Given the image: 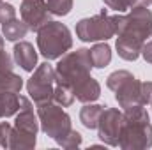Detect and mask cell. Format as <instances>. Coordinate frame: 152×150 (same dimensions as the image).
<instances>
[{
    "mask_svg": "<svg viewBox=\"0 0 152 150\" xmlns=\"http://www.w3.org/2000/svg\"><path fill=\"white\" fill-rule=\"evenodd\" d=\"M118 147L124 150L152 147V124L149 113L142 104L126 108Z\"/></svg>",
    "mask_w": 152,
    "mask_h": 150,
    "instance_id": "6da1fadb",
    "label": "cell"
},
{
    "mask_svg": "<svg viewBox=\"0 0 152 150\" xmlns=\"http://www.w3.org/2000/svg\"><path fill=\"white\" fill-rule=\"evenodd\" d=\"M37 46L46 60H55L71 50L73 37L66 25L58 21H48L37 30Z\"/></svg>",
    "mask_w": 152,
    "mask_h": 150,
    "instance_id": "7a4b0ae2",
    "label": "cell"
},
{
    "mask_svg": "<svg viewBox=\"0 0 152 150\" xmlns=\"http://www.w3.org/2000/svg\"><path fill=\"white\" fill-rule=\"evenodd\" d=\"M37 129V118L32 111L30 101L20 95V113L14 120V127L9 136V149H34Z\"/></svg>",
    "mask_w": 152,
    "mask_h": 150,
    "instance_id": "3957f363",
    "label": "cell"
},
{
    "mask_svg": "<svg viewBox=\"0 0 152 150\" xmlns=\"http://www.w3.org/2000/svg\"><path fill=\"white\" fill-rule=\"evenodd\" d=\"M92 67L94 66H92V60H90V50L80 48L76 51L66 53L62 57V60L57 64V69H55L57 83H64V85L73 88L78 81L90 76Z\"/></svg>",
    "mask_w": 152,
    "mask_h": 150,
    "instance_id": "277c9868",
    "label": "cell"
},
{
    "mask_svg": "<svg viewBox=\"0 0 152 150\" xmlns=\"http://www.w3.org/2000/svg\"><path fill=\"white\" fill-rule=\"evenodd\" d=\"M117 36H129L143 42L151 37L152 12L147 9V5H134L126 16L117 14Z\"/></svg>",
    "mask_w": 152,
    "mask_h": 150,
    "instance_id": "5b68a950",
    "label": "cell"
},
{
    "mask_svg": "<svg viewBox=\"0 0 152 150\" xmlns=\"http://www.w3.org/2000/svg\"><path fill=\"white\" fill-rule=\"evenodd\" d=\"M76 36L83 42H96L113 37L117 36V16H110L106 11H103L92 18H83L76 25Z\"/></svg>",
    "mask_w": 152,
    "mask_h": 150,
    "instance_id": "8992f818",
    "label": "cell"
},
{
    "mask_svg": "<svg viewBox=\"0 0 152 150\" xmlns=\"http://www.w3.org/2000/svg\"><path fill=\"white\" fill-rule=\"evenodd\" d=\"M106 85L110 90L115 92V99L124 110L142 104V81H138L129 71L112 73L106 79Z\"/></svg>",
    "mask_w": 152,
    "mask_h": 150,
    "instance_id": "52a82bcc",
    "label": "cell"
},
{
    "mask_svg": "<svg viewBox=\"0 0 152 150\" xmlns=\"http://www.w3.org/2000/svg\"><path fill=\"white\" fill-rule=\"evenodd\" d=\"M37 117L41 122V129L57 143H60V140L67 136V133L71 131V117L62 110L60 104L53 101L37 106Z\"/></svg>",
    "mask_w": 152,
    "mask_h": 150,
    "instance_id": "ba28073f",
    "label": "cell"
},
{
    "mask_svg": "<svg viewBox=\"0 0 152 150\" xmlns=\"http://www.w3.org/2000/svg\"><path fill=\"white\" fill-rule=\"evenodd\" d=\"M55 83H57V76H55V69L44 62L41 64L36 73L32 74V78L27 83V90L32 97V101L41 106L46 103L53 101V90H55Z\"/></svg>",
    "mask_w": 152,
    "mask_h": 150,
    "instance_id": "9c48e42d",
    "label": "cell"
},
{
    "mask_svg": "<svg viewBox=\"0 0 152 150\" xmlns=\"http://www.w3.org/2000/svg\"><path fill=\"white\" fill-rule=\"evenodd\" d=\"M122 122H124V113L104 106V110L101 113L97 129H99V138L110 145V147H118V140H120V129H122Z\"/></svg>",
    "mask_w": 152,
    "mask_h": 150,
    "instance_id": "30bf717a",
    "label": "cell"
},
{
    "mask_svg": "<svg viewBox=\"0 0 152 150\" xmlns=\"http://www.w3.org/2000/svg\"><path fill=\"white\" fill-rule=\"evenodd\" d=\"M21 20L27 23L28 30L37 32L41 27H44L50 21V11L44 0H23L21 9H20Z\"/></svg>",
    "mask_w": 152,
    "mask_h": 150,
    "instance_id": "8fae6325",
    "label": "cell"
},
{
    "mask_svg": "<svg viewBox=\"0 0 152 150\" xmlns=\"http://www.w3.org/2000/svg\"><path fill=\"white\" fill-rule=\"evenodd\" d=\"M73 92H75V99H78L80 103H94L101 95V87L92 76H87L85 79L78 81L73 87Z\"/></svg>",
    "mask_w": 152,
    "mask_h": 150,
    "instance_id": "7c38bea8",
    "label": "cell"
},
{
    "mask_svg": "<svg viewBox=\"0 0 152 150\" xmlns=\"http://www.w3.org/2000/svg\"><path fill=\"white\" fill-rule=\"evenodd\" d=\"M14 60L18 66H21V69L32 73L37 66V53L34 50V46L27 41H21L14 46Z\"/></svg>",
    "mask_w": 152,
    "mask_h": 150,
    "instance_id": "4fadbf2b",
    "label": "cell"
},
{
    "mask_svg": "<svg viewBox=\"0 0 152 150\" xmlns=\"http://www.w3.org/2000/svg\"><path fill=\"white\" fill-rule=\"evenodd\" d=\"M143 41L134 37H129V36H118L117 39V51L118 55L124 58V60H136L140 55H142V48H143Z\"/></svg>",
    "mask_w": 152,
    "mask_h": 150,
    "instance_id": "5bb4252c",
    "label": "cell"
},
{
    "mask_svg": "<svg viewBox=\"0 0 152 150\" xmlns=\"http://www.w3.org/2000/svg\"><path fill=\"white\" fill-rule=\"evenodd\" d=\"M2 32H4V37L7 39V41H18V39H23L27 36L28 27H27V23L23 20L20 21V20L12 18L7 23L2 25Z\"/></svg>",
    "mask_w": 152,
    "mask_h": 150,
    "instance_id": "9a60e30c",
    "label": "cell"
},
{
    "mask_svg": "<svg viewBox=\"0 0 152 150\" xmlns=\"http://www.w3.org/2000/svg\"><path fill=\"white\" fill-rule=\"evenodd\" d=\"M90 60H92V66L97 69L106 67L112 62V48L106 42L96 44L94 48H90Z\"/></svg>",
    "mask_w": 152,
    "mask_h": 150,
    "instance_id": "2e32d148",
    "label": "cell"
},
{
    "mask_svg": "<svg viewBox=\"0 0 152 150\" xmlns=\"http://www.w3.org/2000/svg\"><path fill=\"white\" fill-rule=\"evenodd\" d=\"M103 110H104V106H99V104H87V106H83L81 111H80L81 124L87 129H97V124H99Z\"/></svg>",
    "mask_w": 152,
    "mask_h": 150,
    "instance_id": "e0dca14e",
    "label": "cell"
},
{
    "mask_svg": "<svg viewBox=\"0 0 152 150\" xmlns=\"http://www.w3.org/2000/svg\"><path fill=\"white\" fill-rule=\"evenodd\" d=\"M20 110V95L12 92H0V118L11 117Z\"/></svg>",
    "mask_w": 152,
    "mask_h": 150,
    "instance_id": "ac0fdd59",
    "label": "cell"
},
{
    "mask_svg": "<svg viewBox=\"0 0 152 150\" xmlns=\"http://www.w3.org/2000/svg\"><path fill=\"white\" fill-rule=\"evenodd\" d=\"M23 87V79L12 71H4L0 73V92H12L18 94Z\"/></svg>",
    "mask_w": 152,
    "mask_h": 150,
    "instance_id": "d6986e66",
    "label": "cell"
},
{
    "mask_svg": "<svg viewBox=\"0 0 152 150\" xmlns=\"http://www.w3.org/2000/svg\"><path fill=\"white\" fill-rule=\"evenodd\" d=\"M75 101V92L71 87L64 85V83H55V90H53V103L60 104L62 108L71 106Z\"/></svg>",
    "mask_w": 152,
    "mask_h": 150,
    "instance_id": "ffe728a7",
    "label": "cell"
},
{
    "mask_svg": "<svg viewBox=\"0 0 152 150\" xmlns=\"http://www.w3.org/2000/svg\"><path fill=\"white\" fill-rule=\"evenodd\" d=\"M48 11L55 16H66L73 9V0H46Z\"/></svg>",
    "mask_w": 152,
    "mask_h": 150,
    "instance_id": "44dd1931",
    "label": "cell"
},
{
    "mask_svg": "<svg viewBox=\"0 0 152 150\" xmlns=\"http://www.w3.org/2000/svg\"><path fill=\"white\" fill-rule=\"evenodd\" d=\"M58 145H62L64 149H76V147H80L81 145V134L78 133V131H69L67 133V136H64L62 140H60V143Z\"/></svg>",
    "mask_w": 152,
    "mask_h": 150,
    "instance_id": "7402d4cb",
    "label": "cell"
},
{
    "mask_svg": "<svg viewBox=\"0 0 152 150\" xmlns=\"http://www.w3.org/2000/svg\"><path fill=\"white\" fill-rule=\"evenodd\" d=\"M16 18V9L11 5V4H5V2H0V23H7L9 20Z\"/></svg>",
    "mask_w": 152,
    "mask_h": 150,
    "instance_id": "603a6c76",
    "label": "cell"
},
{
    "mask_svg": "<svg viewBox=\"0 0 152 150\" xmlns=\"http://www.w3.org/2000/svg\"><path fill=\"white\" fill-rule=\"evenodd\" d=\"M12 71V60L4 50V37H0V73Z\"/></svg>",
    "mask_w": 152,
    "mask_h": 150,
    "instance_id": "cb8c5ba5",
    "label": "cell"
},
{
    "mask_svg": "<svg viewBox=\"0 0 152 150\" xmlns=\"http://www.w3.org/2000/svg\"><path fill=\"white\" fill-rule=\"evenodd\" d=\"M12 127L7 122H0V149H9V136Z\"/></svg>",
    "mask_w": 152,
    "mask_h": 150,
    "instance_id": "d4e9b609",
    "label": "cell"
},
{
    "mask_svg": "<svg viewBox=\"0 0 152 150\" xmlns=\"http://www.w3.org/2000/svg\"><path fill=\"white\" fill-rule=\"evenodd\" d=\"M103 2H104V5H106L108 9H113L117 12H124V11L131 9L126 0H103Z\"/></svg>",
    "mask_w": 152,
    "mask_h": 150,
    "instance_id": "484cf974",
    "label": "cell"
},
{
    "mask_svg": "<svg viewBox=\"0 0 152 150\" xmlns=\"http://www.w3.org/2000/svg\"><path fill=\"white\" fill-rule=\"evenodd\" d=\"M152 103V81H143L142 83V104Z\"/></svg>",
    "mask_w": 152,
    "mask_h": 150,
    "instance_id": "4316f807",
    "label": "cell"
},
{
    "mask_svg": "<svg viewBox=\"0 0 152 150\" xmlns=\"http://www.w3.org/2000/svg\"><path fill=\"white\" fill-rule=\"evenodd\" d=\"M142 55H143V58H145L149 64H152V41H149V42L143 44V48H142Z\"/></svg>",
    "mask_w": 152,
    "mask_h": 150,
    "instance_id": "83f0119b",
    "label": "cell"
},
{
    "mask_svg": "<svg viewBox=\"0 0 152 150\" xmlns=\"http://www.w3.org/2000/svg\"><path fill=\"white\" fill-rule=\"evenodd\" d=\"M129 7H134V5H140V0H126Z\"/></svg>",
    "mask_w": 152,
    "mask_h": 150,
    "instance_id": "f1b7e54d",
    "label": "cell"
},
{
    "mask_svg": "<svg viewBox=\"0 0 152 150\" xmlns=\"http://www.w3.org/2000/svg\"><path fill=\"white\" fill-rule=\"evenodd\" d=\"M152 0H140V5H151Z\"/></svg>",
    "mask_w": 152,
    "mask_h": 150,
    "instance_id": "f546056e",
    "label": "cell"
},
{
    "mask_svg": "<svg viewBox=\"0 0 152 150\" xmlns=\"http://www.w3.org/2000/svg\"><path fill=\"white\" fill-rule=\"evenodd\" d=\"M0 2H2V0H0Z\"/></svg>",
    "mask_w": 152,
    "mask_h": 150,
    "instance_id": "4dcf8cb0",
    "label": "cell"
}]
</instances>
